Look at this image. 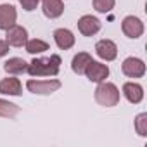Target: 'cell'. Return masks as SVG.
<instances>
[{"label":"cell","mask_w":147,"mask_h":147,"mask_svg":"<svg viewBox=\"0 0 147 147\" xmlns=\"http://www.w3.org/2000/svg\"><path fill=\"white\" fill-rule=\"evenodd\" d=\"M62 59L57 54H50V57H35L31 62H28L26 73L31 78H47V76H57L61 71Z\"/></svg>","instance_id":"6da1fadb"},{"label":"cell","mask_w":147,"mask_h":147,"mask_svg":"<svg viewBox=\"0 0 147 147\" xmlns=\"http://www.w3.org/2000/svg\"><path fill=\"white\" fill-rule=\"evenodd\" d=\"M94 97H95V102L99 106H102V107H114V106L119 104L121 92H119V88L114 83L104 80V82L97 83V88H95Z\"/></svg>","instance_id":"7a4b0ae2"},{"label":"cell","mask_w":147,"mask_h":147,"mask_svg":"<svg viewBox=\"0 0 147 147\" xmlns=\"http://www.w3.org/2000/svg\"><path fill=\"white\" fill-rule=\"evenodd\" d=\"M61 87H62V83L55 78H50V80H35V78H31V80L26 82L28 92H31L35 95H52Z\"/></svg>","instance_id":"3957f363"},{"label":"cell","mask_w":147,"mask_h":147,"mask_svg":"<svg viewBox=\"0 0 147 147\" xmlns=\"http://www.w3.org/2000/svg\"><path fill=\"white\" fill-rule=\"evenodd\" d=\"M144 21L137 16H126L123 21H121V31L125 36L131 38V40H137L144 35Z\"/></svg>","instance_id":"277c9868"},{"label":"cell","mask_w":147,"mask_h":147,"mask_svg":"<svg viewBox=\"0 0 147 147\" xmlns=\"http://www.w3.org/2000/svg\"><path fill=\"white\" fill-rule=\"evenodd\" d=\"M121 71L128 78H142L145 75V62L140 57H126L121 64Z\"/></svg>","instance_id":"5b68a950"},{"label":"cell","mask_w":147,"mask_h":147,"mask_svg":"<svg viewBox=\"0 0 147 147\" xmlns=\"http://www.w3.org/2000/svg\"><path fill=\"white\" fill-rule=\"evenodd\" d=\"M85 76L94 82V83H100L104 80L109 78V66L104 64V62H99V61H90L87 69H85Z\"/></svg>","instance_id":"8992f818"},{"label":"cell","mask_w":147,"mask_h":147,"mask_svg":"<svg viewBox=\"0 0 147 147\" xmlns=\"http://www.w3.org/2000/svg\"><path fill=\"white\" fill-rule=\"evenodd\" d=\"M5 42L9 43V47H24L28 42V30L24 26L14 24L5 31Z\"/></svg>","instance_id":"52a82bcc"},{"label":"cell","mask_w":147,"mask_h":147,"mask_svg":"<svg viewBox=\"0 0 147 147\" xmlns=\"http://www.w3.org/2000/svg\"><path fill=\"white\" fill-rule=\"evenodd\" d=\"M95 54L102 61L111 62V61H114L118 57V45L109 38H102V40H99L95 43Z\"/></svg>","instance_id":"ba28073f"},{"label":"cell","mask_w":147,"mask_h":147,"mask_svg":"<svg viewBox=\"0 0 147 147\" xmlns=\"http://www.w3.org/2000/svg\"><path fill=\"white\" fill-rule=\"evenodd\" d=\"M76 26H78V31H80L83 36H94V35H97V33L100 31V21H99L95 16H92V14L82 16V18L78 19Z\"/></svg>","instance_id":"9c48e42d"},{"label":"cell","mask_w":147,"mask_h":147,"mask_svg":"<svg viewBox=\"0 0 147 147\" xmlns=\"http://www.w3.org/2000/svg\"><path fill=\"white\" fill-rule=\"evenodd\" d=\"M18 23V11L11 4H0V30L7 31Z\"/></svg>","instance_id":"30bf717a"},{"label":"cell","mask_w":147,"mask_h":147,"mask_svg":"<svg viewBox=\"0 0 147 147\" xmlns=\"http://www.w3.org/2000/svg\"><path fill=\"white\" fill-rule=\"evenodd\" d=\"M121 94L130 104H140L144 100V87L137 82H126L121 88Z\"/></svg>","instance_id":"8fae6325"},{"label":"cell","mask_w":147,"mask_h":147,"mask_svg":"<svg viewBox=\"0 0 147 147\" xmlns=\"http://www.w3.org/2000/svg\"><path fill=\"white\" fill-rule=\"evenodd\" d=\"M0 94L2 95H11V97H19L23 94V83L16 76H7L0 80Z\"/></svg>","instance_id":"7c38bea8"},{"label":"cell","mask_w":147,"mask_h":147,"mask_svg":"<svg viewBox=\"0 0 147 147\" xmlns=\"http://www.w3.org/2000/svg\"><path fill=\"white\" fill-rule=\"evenodd\" d=\"M54 42H55V45L61 50H69V49L75 47L76 38H75V35H73L71 30H67V28H57L54 31Z\"/></svg>","instance_id":"4fadbf2b"},{"label":"cell","mask_w":147,"mask_h":147,"mask_svg":"<svg viewBox=\"0 0 147 147\" xmlns=\"http://www.w3.org/2000/svg\"><path fill=\"white\" fill-rule=\"evenodd\" d=\"M43 16L49 19H57L64 14V4L62 0H40Z\"/></svg>","instance_id":"5bb4252c"},{"label":"cell","mask_w":147,"mask_h":147,"mask_svg":"<svg viewBox=\"0 0 147 147\" xmlns=\"http://www.w3.org/2000/svg\"><path fill=\"white\" fill-rule=\"evenodd\" d=\"M26 69H28V62L21 57H11L4 62V71L12 76L23 75V73H26Z\"/></svg>","instance_id":"9a60e30c"},{"label":"cell","mask_w":147,"mask_h":147,"mask_svg":"<svg viewBox=\"0 0 147 147\" xmlns=\"http://www.w3.org/2000/svg\"><path fill=\"white\" fill-rule=\"evenodd\" d=\"M92 61V55L88 52H78L75 54V57H73L71 61V69L75 75H85V69L88 66V62Z\"/></svg>","instance_id":"2e32d148"},{"label":"cell","mask_w":147,"mask_h":147,"mask_svg":"<svg viewBox=\"0 0 147 147\" xmlns=\"http://www.w3.org/2000/svg\"><path fill=\"white\" fill-rule=\"evenodd\" d=\"M21 113V107L14 102H9L5 99H0V118H16L18 114Z\"/></svg>","instance_id":"e0dca14e"},{"label":"cell","mask_w":147,"mask_h":147,"mask_svg":"<svg viewBox=\"0 0 147 147\" xmlns=\"http://www.w3.org/2000/svg\"><path fill=\"white\" fill-rule=\"evenodd\" d=\"M24 49H26L28 54L36 55V54H43V52H47V50H49V43H47L45 40H40V38H31V40L28 38Z\"/></svg>","instance_id":"ac0fdd59"},{"label":"cell","mask_w":147,"mask_h":147,"mask_svg":"<svg viewBox=\"0 0 147 147\" xmlns=\"http://www.w3.org/2000/svg\"><path fill=\"white\" fill-rule=\"evenodd\" d=\"M135 131L140 137H147V113H140L135 116Z\"/></svg>","instance_id":"d6986e66"},{"label":"cell","mask_w":147,"mask_h":147,"mask_svg":"<svg viewBox=\"0 0 147 147\" xmlns=\"http://www.w3.org/2000/svg\"><path fill=\"white\" fill-rule=\"evenodd\" d=\"M116 0H94V9L100 14H107L114 9Z\"/></svg>","instance_id":"ffe728a7"},{"label":"cell","mask_w":147,"mask_h":147,"mask_svg":"<svg viewBox=\"0 0 147 147\" xmlns=\"http://www.w3.org/2000/svg\"><path fill=\"white\" fill-rule=\"evenodd\" d=\"M18 2H19V5H21L26 12H31V11H35V9L38 7L40 0H18Z\"/></svg>","instance_id":"44dd1931"},{"label":"cell","mask_w":147,"mask_h":147,"mask_svg":"<svg viewBox=\"0 0 147 147\" xmlns=\"http://www.w3.org/2000/svg\"><path fill=\"white\" fill-rule=\"evenodd\" d=\"M9 54V43L5 40H0V59Z\"/></svg>","instance_id":"7402d4cb"}]
</instances>
